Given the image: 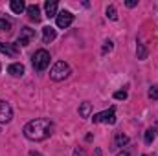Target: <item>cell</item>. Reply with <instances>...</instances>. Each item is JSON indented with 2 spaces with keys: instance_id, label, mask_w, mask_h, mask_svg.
I'll list each match as a JSON object with an SVG mask.
<instances>
[{
  "instance_id": "cell-1",
  "label": "cell",
  "mask_w": 158,
  "mask_h": 156,
  "mask_svg": "<svg viewBox=\"0 0 158 156\" xmlns=\"http://www.w3.org/2000/svg\"><path fill=\"white\" fill-rule=\"evenodd\" d=\"M52 130H53L52 121L40 117V119H33V121L26 123V127H24V136H26L28 140H33V142H42V140H46V138L52 134Z\"/></svg>"
},
{
  "instance_id": "cell-2",
  "label": "cell",
  "mask_w": 158,
  "mask_h": 156,
  "mask_svg": "<svg viewBox=\"0 0 158 156\" xmlns=\"http://www.w3.org/2000/svg\"><path fill=\"white\" fill-rule=\"evenodd\" d=\"M31 61H33V68H35L37 72H44V70L50 66V53H48L46 50H37V51L33 53Z\"/></svg>"
},
{
  "instance_id": "cell-3",
  "label": "cell",
  "mask_w": 158,
  "mask_h": 156,
  "mask_svg": "<svg viewBox=\"0 0 158 156\" xmlns=\"http://www.w3.org/2000/svg\"><path fill=\"white\" fill-rule=\"evenodd\" d=\"M68 76H70V66L64 61H57L52 66V70H50V77L53 79V81H63V79H66Z\"/></svg>"
},
{
  "instance_id": "cell-4",
  "label": "cell",
  "mask_w": 158,
  "mask_h": 156,
  "mask_svg": "<svg viewBox=\"0 0 158 156\" xmlns=\"http://www.w3.org/2000/svg\"><path fill=\"white\" fill-rule=\"evenodd\" d=\"M92 121H94V123H109V125H114V123H116L114 109H109V110H103V112H99V114H94Z\"/></svg>"
},
{
  "instance_id": "cell-5",
  "label": "cell",
  "mask_w": 158,
  "mask_h": 156,
  "mask_svg": "<svg viewBox=\"0 0 158 156\" xmlns=\"http://www.w3.org/2000/svg\"><path fill=\"white\" fill-rule=\"evenodd\" d=\"M35 37V30H31L30 26H26V28H22L20 30V35H19V40H17V44H20V46H28L30 44V40Z\"/></svg>"
},
{
  "instance_id": "cell-6",
  "label": "cell",
  "mask_w": 158,
  "mask_h": 156,
  "mask_svg": "<svg viewBox=\"0 0 158 156\" xmlns=\"http://www.w3.org/2000/svg\"><path fill=\"white\" fill-rule=\"evenodd\" d=\"M72 22H74V15H72L70 11H61V13H57V26H59V28H68Z\"/></svg>"
},
{
  "instance_id": "cell-7",
  "label": "cell",
  "mask_w": 158,
  "mask_h": 156,
  "mask_svg": "<svg viewBox=\"0 0 158 156\" xmlns=\"http://www.w3.org/2000/svg\"><path fill=\"white\" fill-rule=\"evenodd\" d=\"M11 117H13V110H11V107H9L6 101L0 99V123H9Z\"/></svg>"
},
{
  "instance_id": "cell-8",
  "label": "cell",
  "mask_w": 158,
  "mask_h": 156,
  "mask_svg": "<svg viewBox=\"0 0 158 156\" xmlns=\"http://www.w3.org/2000/svg\"><path fill=\"white\" fill-rule=\"evenodd\" d=\"M0 51L9 55V57H17L19 55V44H4V42H0Z\"/></svg>"
},
{
  "instance_id": "cell-9",
  "label": "cell",
  "mask_w": 158,
  "mask_h": 156,
  "mask_svg": "<svg viewBox=\"0 0 158 156\" xmlns=\"http://www.w3.org/2000/svg\"><path fill=\"white\" fill-rule=\"evenodd\" d=\"M44 9H46V17H48V18H52V17H57V2H53V0H48V2L44 4Z\"/></svg>"
},
{
  "instance_id": "cell-10",
  "label": "cell",
  "mask_w": 158,
  "mask_h": 156,
  "mask_svg": "<svg viewBox=\"0 0 158 156\" xmlns=\"http://www.w3.org/2000/svg\"><path fill=\"white\" fill-rule=\"evenodd\" d=\"M26 11H28V15H30V18L31 20H35V22H39L40 20V9L37 4H31V6H28L26 7Z\"/></svg>"
},
{
  "instance_id": "cell-11",
  "label": "cell",
  "mask_w": 158,
  "mask_h": 156,
  "mask_svg": "<svg viewBox=\"0 0 158 156\" xmlns=\"http://www.w3.org/2000/svg\"><path fill=\"white\" fill-rule=\"evenodd\" d=\"M7 72H9L11 76H15V77H20V76L24 74V66H22L20 63H13V64L7 66Z\"/></svg>"
},
{
  "instance_id": "cell-12",
  "label": "cell",
  "mask_w": 158,
  "mask_h": 156,
  "mask_svg": "<svg viewBox=\"0 0 158 156\" xmlns=\"http://www.w3.org/2000/svg\"><path fill=\"white\" fill-rule=\"evenodd\" d=\"M55 30L52 28V26H46V28H42V40L48 44V42H52V40L55 39Z\"/></svg>"
},
{
  "instance_id": "cell-13",
  "label": "cell",
  "mask_w": 158,
  "mask_h": 156,
  "mask_svg": "<svg viewBox=\"0 0 158 156\" xmlns=\"http://www.w3.org/2000/svg\"><path fill=\"white\" fill-rule=\"evenodd\" d=\"M9 7H11V11L17 13V15H20V13L26 9V6H24L22 0H11V2H9Z\"/></svg>"
},
{
  "instance_id": "cell-14",
  "label": "cell",
  "mask_w": 158,
  "mask_h": 156,
  "mask_svg": "<svg viewBox=\"0 0 158 156\" xmlns=\"http://www.w3.org/2000/svg\"><path fill=\"white\" fill-rule=\"evenodd\" d=\"M90 110H92V105H90V103H83V105L79 107V114H81L83 117L90 116Z\"/></svg>"
},
{
  "instance_id": "cell-15",
  "label": "cell",
  "mask_w": 158,
  "mask_h": 156,
  "mask_svg": "<svg viewBox=\"0 0 158 156\" xmlns=\"http://www.w3.org/2000/svg\"><path fill=\"white\" fill-rule=\"evenodd\" d=\"M107 17H109L110 20H118V13H116V7H114V6H109V7H107Z\"/></svg>"
},
{
  "instance_id": "cell-16",
  "label": "cell",
  "mask_w": 158,
  "mask_h": 156,
  "mask_svg": "<svg viewBox=\"0 0 158 156\" xmlns=\"http://www.w3.org/2000/svg\"><path fill=\"white\" fill-rule=\"evenodd\" d=\"M127 143H129V138L127 136H123V134H118L116 136V147H123Z\"/></svg>"
},
{
  "instance_id": "cell-17",
  "label": "cell",
  "mask_w": 158,
  "mask_h": 156,
  "mask_svg": "<svg viewBox=\"0 0 158 156\" xmlns=\"http://www.w3.org/2000/svg\"><path fill=\"white\" fill-rule=\"evenodd\" d=\"M155 136H156V132H155L153 129H147V130H145V143H153Z\"/></svg>"
},
{
  "instance_id": "cell-18",
  "label": "cell",
  "mask_w": 158,
  "mask_h": 156,
  "mask_svg": "<svg viewBox=\"0 0 158 156\" xmlns=\"http://www.w3.org/2000/svg\"><path fill=\"white\" fill-rule=\"evenodd\" d=\"M0 31H11V22L6 18H0Z\"/></svg>"
},
{
  "instance_id": "cell-19",
  "label": "cell",
  "mask_w": 158,
  "mask_h": 156,
  "mask_svg": "<svg viewBox=\"0 0 158 156\" xmlns=\"http://www.w3.org/2000/svg\"><path fill=\"white\" fill-rule=\"evenodd\" d=\"M136 53H138V59H145V57H147V50H145V46H143V44H138Z\"/></svg>"
},
{
  "instance_id": "cell-20",
  "label": "cell",
  "mask_w": 158,
  "mask_h": 156,
  "mask_svg": "<svg viewBox=\"0 0 158 156\" xmlns=\"http://www.w3.org/2000/svg\"><path fill=\"white\" fill-rule=\"evenodd\" d=\"M149 99H158V84H155V86H151V90H149Z\"/></svg>"
},
{
  "instance_id": "cell-21",
  "label": "cell",
  "mask_w": 158,
  "mask_h": 156,
  "mask_svg": "<svg viewBox=\"0 0 158 156\" xmlns=\"http://www.w3.org/2000/svg\"><path fill=\"white\" fill-rule=\"evenodd\" d=\"M114 99H127V92H125V90H118V92H114Z\"/></svg>"
},
{
  "instance_id": "cell-22",
  "label": "cell",
  "mask_w": 158,
  "mask_h": 156,
  "mask_svg": "<svg viewBox=\"0 0 158 156\" xmlns=\"http://www.w3.org/2000/svg\"><path fill=\"white\" fill-rule=\"evenodd\" d=\"M112 50V42L109 40V42H105V46H103V53H109Z\"/></svg>"
},
{
  "instance_id": "cell-23",
  "label": "cell",
  "mask_w": 158,
  "mask_h": 156,
  "mask_svg": "<svg viewBox=\"0 0 158 156\" xmlns=\"http://www.w3.org/2000/svg\"><path fill=\"white\" fill-rule=\"evenodd\" d=\"M74 156H86V153H85V149H76V151H74Z\"/></svg>"
},
{
  "instance_id": "cell-24",
  "label": "cell",
  "mask_w": 158,
  "mask_h": 156,
  "mask_svg": "<svg viewBox=\"0 0 158 156\" xmlns=\"http://www.w3.org/2000/svg\"><path fill=\"white\" fill-rule=\"evenodd\" d=\"M136 4H138L136 0H127V2H125V6H127V7H134Z\"/></svg>"
},
{
  "instance_id": "cell-25",
  "label": "cell",
  "mask_w": 158,
  "mask_h": 156,
  "mask_svg": "<svg viewBox=\"0 0 158 156\" xmlns=\"http://www.w3.org/2000/svg\"><path fill=\"white\" fill-rule=\"evenodd\" d=\"M118 156H131V153H127V151H121V153H118Z\"/></svg>"
},
{
  "instance_id": "cell-26",
  "label": "cell",
  "mask_w": 158,
  "mask_h": 156,
  "mask_svg": "<svg viewBox=\"0 0 158 156\" xmlns=\"http://www.w3.org/2000/svg\"><path fill=\"white\" fill-rule=\"evenodd\" d=\"M31 156H42V154H39V153H31Z\"/></svg>"
},
{
  "instance_id": "cell-27",
  "label": "cell",
  "mask_w": 158,
  "mask_h": 156,
  "mask_svg": "<svg viewBox=\"0 0 158 156\" xmlns=\"http://www.w3.org/2000/svg\"><path fill=\"white\" fill-rule=\"evenodd\" d=\"M143 156H147V154H143Z\"/></svg>"
}]
</instances>
